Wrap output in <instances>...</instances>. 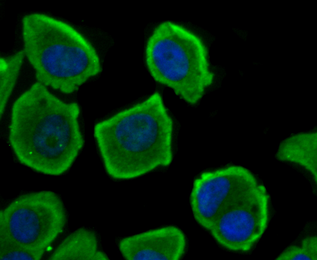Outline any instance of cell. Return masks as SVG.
Wrapping results in <instances>:
<instances>
[{"instance_id": "cell-1", "label": "cell", "mask_w": 317, "mask_h": 260, "mask_svg": "<svg viewBox=\"0 0 317 260\" xmlns=\"http://www.w3.org/2000/svg\"><path fill=\"white\" fill-rule=\"evenodd\" d=\"M75 102H65L36 82L14 101L9 142L18 161L44 174L59 176L71 167L84 145Z\"/></svg>"}, {"instance_id": "cell-2", "label": "cell", "mask_w": 317, "mask_h": 260, "mask_svg": "<svg viewBox=\"0 0 317 260\" xmlns=\"http://www.w3.org/2000/svg\"><path fill=\"white\" fill-rule=\"evenodd\" d=\"M173 130L163 98L155 92L97 123L93 134L106 173L123 180L171 164Z\"/></svg>"}, {"instance_id": "cell-3", "label": "cell", "mask_w": 317, "mask_h": 260, "mask_svg": "<svg viewBox=\"0 0 317 260\" xmlns=\"http://www.w3.org/2000/svg\"><path fill=\"white\" fill-rule=\"evenodd\" d=\"M21 23L22 50L37 82L70 94L101 73L96 49L69 23L39 12L25 15Z\"/></svg>"}, {"instance_id": "cell-4", "label": "cell", "mask_w": 317, "mask_h": 260, "mask_svg": "<svg viewBox=\"0 0 317 260\" xmlns=\"http://www.w3.org/2000/svg\"><path fill=\"white\" fill-rule=\"evenodd\" d=\"M144 56L152 78L190 104L197 103L213 82L205 43L175 22L163 21L154 28L147 40Z\"/></svg>"}, {"instance_id": "cell-5", "label": "cell", "mask_w": 317, "mask_h": 260, "mask_svg": "<svg viewBox=\"0 0 317 260\" xmlns=\"http://www.w3.org/2000/svg\"><path fill=\"white\" fill-rule=\"evenodd\" d=\"M67 220L64 203L55 192L23 194L0 212V244L46 250L63 232Z\"/></svg>"}, {"instance_id": "cell-6", "label": "cell", "mask_w": 317, "mask_h": 260, "mask_svg": "<svg viewBox=\"0 0 317 260\" xmlns=\"http://www.w3.org/2000/svg\"><path fill=\"white\" fill-rule=\"evenodd\" d=\"M269 218V196L258 183L227 204L208 231L215 241L232 251L250 250L265 231Z\"/></svg>"}, {"instance_id": "cell-7", "label": "cell", "mask_w": 317, "mask_h": 260, "mask_svg": "<svg viewBox=\"0 0 317 260\" xmlns=\"http://www.w3.org/2000/svg\"><path fill=\"white\" fill-rule=\"evenodd\" d=\"M258 183L252 172L241 166H229L202 172L194 180L190 194L194 220L208 230L227 204Z\"/></svg>"}, {"instance_id": "cell-8", "label": "cell", "mask_w": 317, "mask_h": 260, "mask_svg": "<svg viewBox=\"0 0 317 260\" xmlns=\"http://www.w3.org/2000/svg\"><path fill=\"white\" fill-rule=\"evenodd\" d=\"M186 242L180 228L166 226L125 237L119 248L128 260H178L185 253Z\"/></svg>"}, {"instance_id": "cell-9", "label": "cell", "mask_w": 317, "mask_h": 260, "mask_svg": "<svg viewBox=\"0 0 317 260\" xmlns=\"http://www.w3.org/2000/svg\"><path fill=\"white\" fill-rule=\"evenodd\" d=\"M276 157L280 161L300 166L317 181V133L315 131L292 135L280 145Z\"/></svg>"}, {"instance_id": "cell-10", "label": "cell", "mask_w": 317, "mask_h": 260, "mask_svg": "<svg viewBox=\"0 0 317 260\" xmlns=\"http://www.w3.org/2000/svg\"><path fill=\"white\" fill-rule=\"evenodd\" d=\"M53 260H106L108 256L98 248L95 233L84 228L67 236L49 258Z\"/></svg>"}, {"instance_id": "cell-11", "label": "cell", "mask_w": 317, "mask_h": 260, "mask_svg": "<svg viewBox=\"0 0 317 260\" xmlns=\"http://www.w3.org/2000/svg\"><path fill=\"white\" fill-rule=\"evenodd\" d=\"M25 56L22 50L0 59V115L3 114L18 80Z\"/></svg>"}, {"instance_id": "cell-12", "label": "cell", "mask_w": 317, "mask_h": 260, "mask_svg": "<svg viewBox=\"0 0 317 260\" xmlns=\"http://www.w3.org/2000/svg\"><path fill=\"white\" fill-rule=\"evenodd\" d=\"M276 260H317V237H307L299 245H291L285 248Z\"/></svg>"}, {"instance_id": "cell-13", "label": "cell", "mask_w": 317, "mask_h": 260, "mask_svg": "<svg viewBox=\"0 0 317 260\" xmlns=\"http://www.w3.org/2000/svg\"><path fill=\"white\" fill-rule=\"evenodd\" d=\"M46 250H32L21 247L0 244V260H38Z\"/></svg>"}]
</instances>
